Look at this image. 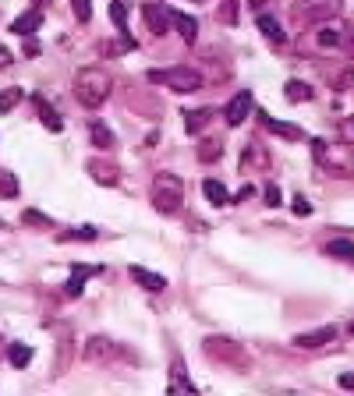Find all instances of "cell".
Returning <instances> with one entry per match:
<instances>
[{"instance_id": "obj_11", "label": "cell", "mask_w": 354, "mask_h": 396, "mask_svg": "<svg viewBox=\"0 0 354 396\" xmlns=\"http://www.w3.org/2000/svg\"><path fill=\"white\" fill-rule=\"evenodd\" d=\"M142 14H145V21H149V29H153V36H167L170 32V11H163L160 4H153V0H149V4H142Z\"/></svg>"}, {"instance_id": "obj_2", "label": "cell", "mask_w": 354, "mask_h": 396, "mask_svg": "<svg viewBox=\"0 0 354 396\" xmlns=\"http://www.w3.org/2000/svg\"><path fill=\"white\" fill-rule=\"evenodd\" d=\"M312 153L322 166L326 177H337V181H351L354 177V153H351V145L347 142H322V138H312Z\"/></svg>"}, {"instance_id": "obj_30", "label": "cell", "mask_w": 354, "mask_h": 396, "mask_svg": "<svg viewBox=\"0 0 354 396\" xmlns=\"http://www.w3.org/2000/svg\"><path fill=\"white\" fill-rule=\"evenodd\" d=\"M333 258H347V262H354V244L351 241H330V248H326Z\"/></svg>"}, {"instance_id": "obj_38", "label": "cell", "mask_w": 354, "mask_h": 396, "mask_svg": "<svg viewBox=\"0 0 354 396\" xmlns=\"http://www.w3.org/2000/svg\"><path fill=\"white\" fill-rule=\"evenodd\" d=\"M280 188H276V184H266V206H280Z\"/></svg>"}, {"instance_id": "obj_31", "label": "cell", "mask_w": 354, "mask_h": 396, "mask_svg": "<svg viewBox=\"0 0 354 396\" xmlns=\"http://www.w3.org/2000/svg\"><path fill=\"white\" fill-rule=\"evenodd\" d=\"M21 223H29V227H43V230H54V223H50L43 212H36V209H25V212H21Z\"/></svg>"}, {"instance_id": "obj_3", "label": "cell", "mask_w": 354, "mask_h": 396, "mask_svg": "<svg viewBox=\"0 0 354 396\" xmlns=\"http://www.w3.org/2000/svg\"><path fill=\"white\" fill-rule=\"evenodd\" d=\"M149 195H153L156 212L174 216V212H181V206H185V181L177 177V173H167V170H163V173H156V177H153Z\"/></svg>"}, {"instance_id": "obj_24", "label": "cell", "mask_w": 354, "mask_h": 396, "mask_svg": "<svg viewBox=\"0 0 354 396\" xmlns=\"http://www.w3.org/2000/svg\"><path fill=\"white\" fill-rule=\"evenodd\" d=\"M96 269H89V265H79L71 272V280H67V294L74 297V294H82V287H85V276H92Z\"/></svg>"}, {"instance_id": "obj_27", "label": "cell", "mask_w": 354, "mask_h": 396, "mask_svg": "<svg viewBox=\"0 0 354 396\" xmlns=\"http://www.w3.org/2000/svg\"><path fill=\"white\" fill-rule=\"evenodd\" d=\"M21 89H4V92H0V113H11L18 103H21Z\"/></svg>"}, {"instance_id": "obj_44", "label": "cell", "mask_w": 354, "mask_h": 396, "mask_svg": "<svg viewBox=\"0 0 354 396\" xmlns=\"http://www.w3.org/2000/svg\"><path fill=\"white\" fill-rule=\"evenodd\" d=\"M43 4H50V0H36V8H43Z\"/></svg>"}, {"instance_id": "obj_40", "label": "cell", "mask_w": 354, "mask_h": 396, "mask_svg": "<svg viewBox=\"0 0 354 396\" xmlns=\"http://www.w3.org/2000/svg\"><path fill=\"white\" fill-rule=\"evenodd\" d=\"M11 50H4V46H0V71H4V67H11Z\"/></svg>"}, {"instance_id": "obj_7", "label": "cell", "mask_w": 354, "mask_h": 396, "mask_svg": "<svg viewBox=\"0 0 354 396\" xmlns=\"http://www.w3.org/2000/svg\"><path fill=\"white\" fill-rule=\"evenodd\" d=\"M351 25H344L340 18H330V21H322L319 25V32H315V43L322 46V50H337V46H344L347 39H351Z\"/></svg>"}, {"instance_id": "obj_1", "label": "cell", "mask_w": 354, "mask_h": 396, "mask_svg": "<svg viewBox=\"0 0 354 396\" xmlns=\"http://www.w3.org/2000/svg\"><path fill=\"white\" fill-rule=\"evenodd\" d=\"M110 89H114L110 71L96 67V64H89V67H82L79 74H74V99H79L82 107H89V110L103 107L107 96H110Z\"/></svg>"}, {"instance_id": "obj_41", "label": "cell", "mask_w": 354, "mask_h": 396, "mask_svg": "<svg viewBox=\"0 0 354 396\" xmlns=\"http://www.w3.org/2000/svg\"><path fill=\"white\" fill-rule=\"evenodd\" d=\"M340 386H344V389H354V371H344V375H340Z\"/></svg>"}, {"instance_id": "obj_29", "label": "cell", "mask_w": 354, "mask_h": 396, "mask_svg": "<svg viewBox=\"0 0 354 396\" xmlns=\"http://www.w3.org/2000/svg\"><path fill=\"white\" fill-rule=\"evenodd\" d=\"M0 195L4 198H18V177L11 170H0Z\"/></svg>"}, {"instance_id": "obj_23", "label": "cell", "mask_w": 354, "mask_h": 396, "mask_svg": "<svg viewBox=\"0 0 354 396\" xmlns=\"http://www.w3.org/2000/svg\"><path fill=\"white\" fill-rule=\"evenodd\" d=\"M220 156H223V145H220V142L206 138V142L198 145V160H202V163H216Z\"/></svg>"}, {"instance_id": "obj_6", "label": "cell", "mask_w": 354, "mask_h": 396, "mask_svg": "<svg viewBox=\"0 0 354 396\" xmlns=\"http://www.w3.org/2000/svg\"><path fill=\"white\" fill-rule=\"evenodd\" d=\"M202 351H206V358H213L220 364H231V368H244L248 364V354L241 351V343H234L231 336H206Z\"/></svg>"}, {"instance_id": "obj_19", "label": "cell", "mask_w": 354, "mask_h": 396, "mask_svg": "<svg viewBox=\"0 0 354 396\" xmlns=\"http://www.w3.org/2000/svg\"><path fill=\"white\" fill-rule=\"evenodd\" d=\"M262 124H266L273 135H280V138H291V142H301V138H305V131H301V128H294V124H284V120H269L266 113H262Z\"/></svg>"}, {"instance_id": "obj_14", "label": "cell", "mask_w": 354, "mask_h": 396, "mask_svg": "<svg viewBox=\"0 0 354 396\" xmlns=\"http://www.w3.org/2000/svg\"><path fill=\"white\" fill-rule=\"evenodd\" d=\"M71 351H74L71 329H61V340H57V364H54V375H64V371H67V364H71Z\"/></svg>"}, {"instance_id": "obj_17", "label": "cell", "mask_w": 354, "mask_h": 396, "mask_svg": "<svg viewBox=\"0 0 354 396\" xmlns=\"http://www.w3.org/2000/svg\"><path fill=\"white\" fill-rule=\"evenodd\" d=\"M284 96H287V103H309V99H312L315 92H312V85H309V82L291 78V82L284 85Z\"/></svg>"}, {"instance_id": "obj_9", "label": "cell", "mask_w": 354, "mask_h": 396, "mask_svg": "<svg viewBox=\"0 0 354 396\" xmlns=\"http://www.w3.org/2000/svg\"><path fill=\"white\" fill-rule=\"evenodd\" d=\"M251 110H256V99H251V92L244 89V92H238L231 103L223 107V117H227V124H231V128H241Z\"/></svg>"}, {"instance_id": "obj_32", "label": "cell", "mask_w": 354, "mask_h": 396, "mask_svg": "<svg viewBox=\"0 0 354 396\" xmlns=\"http://www.w3.org/2000/svg\"><path fill=\"white\" fill-rule=\"evenodd\" d=\"M216 18L227 21V25H234V21H238V0H223V8H220Z\"/></svg>"}, {"instance_id": "obj_21", "label": "cell", "mask_w": 354, "mask_h": 396, "mask_svg": "<svg viewBox=\"0 0 354 396\" xmlns=\"http://www.w3.org/2000/svg\"><path fill=\"white\" fill-rule=\"evenodd\" d=\"M209 120H213V110H209V107H202V110H188V113H185V128H188L191 135H198Z\"/></svg>"}, {"instance_id": "obj_28", "label": "cell", "mask_w": 354, "mask_h": 396, "mask_svg": "<svg viewBox=\"0 0 354 396\" xmlns=\"http://www.w3.org/2000/svg\"><path fill=\"white\" fill-rule=\"evenodd\" d=\"M8 358H11V364H14V368H25V364L32 361V346H25V343H14Z\"/></svg>"}, {"instance_id": "obj_16", "label": "cell", "mask_w": 354, "mask_h": 396, "mask_svg": "<svg viewBox=\"0 0 354 396\" xmlns=\"http://www.w3.org/2000/svg\"><path fill=\"white\" fill-rule=\"evenodd\" d=\"M259 32L273 43V46H280V43H287V32L280 29V21H276L273 14H259Z\"/></svg>"}, {"instance_id": "obj_8", "label": "cell", "mask_w": 354, "mask_h": 396, "mask_svg": "<svg viewBox=\"0 0 354 396\" xmlns=\"http://www.w3.org/2000/svg\"><path fill=\"white\" fill-rule=\"evenodd\" d=\"M82 354H85L89 364H107V361H114L121 354V346L110 336H89L85 346H82Z\"/></svg>"}, {"instance_id": "obj_25", "label": "cell", "mask_w": 354, "mask_h": 396, "mask_svg": "<svg viewBox=\"0 0 354 396\" xmlns=\"http://www.w3.org/2000/svg\"><path fill=\"white\" fill-rule=\"evenodd\" d=\"M89 135H92V145H99V148H114V135H110V131H107L99 120H92Z\"/></svg>"}, {"instance_id": "obj_26", "label": "cell", "mask_w": 354, "mask_h": 396, "mask_svg": "<svg viewBox=\"0 0 354 396\" xmlns=\"http://www.w3.org/2000/svg\"><path fill=\"white\" fill-rule=\"evenodd\" d=\"M36 107H39V117H43V124H46L50 131H64V120H61L54 110H50V107L43 103V99H36Z\"/></svg>"}, {"instance_id": "obj_33", "label": "cell", "mask_w": 354, "mask_h": 396, "mask_svg": "<svg viewBox=\"0 0 354 396\" xmlns=\"http://www.w3.org/2000/svg\"><path fill=\"white\" fill-rule=\"evenodd\" d=\"M71 11L79 21H89L92 18V0H71Z\"/></svg>"}, {"instance_id": "obj_20", "label": "cell", "mask_w": 354, "mask_h": 396, "mask_svg": "<svg viewBox=\"0 0 354 396\" xmlns=\"http://www.w3.org/2000/svg\"><path fill=\"white\" fill-rule=\"evenodd\" d=\"M167 389H170V393H188V396L195 393V382L185 379V364H181V361H174V368H170V386H167Z\"/></svg>"}, {"instance_id": "obj_42", "label": "cell", "mask_w": 354, "mask_h": 396, "mask_svg": "<svg viewBox=\"0 0 354 396\" xmlns=\"http://www.w3.org/2000/svg\"><path fill=\"white\" fill-rule=\"evenodd\" d=\"M248 4H251V8H262V4H266V0H248Z\"/></svg>"}, {"instance_id": "obj_13", "label": "cell", "mask_w": 354, "mask_h": 396, "mask_svg": "<svg viewBox=\"0 0 354 396\" xmlns=\"http://www.w3.org/2000/svg\"><path fill=\"white\" fill-rule=\"evenodd\" d=\"M132 280H135L138 287H145V290H153V294L167 290V280L160 276V272H149V269H142V265H132Z\"/></svg>"}, {"instance_id": "obj_43", "label": "cell", "mask_w": 354, "mask_h": 396, "mask_svg": "<svg viewBox=\"0 0 354 396\" xmlns=\"http://www.w3.org/2000/svg\"><path fill=\"white\" fill-rule=\"evenodd\" d=\"M347 43H351V60H354V32H351V39H347Z\"/></svg>"}, {"instance_id": "obj_10", "label": "cell", "mask_w": 354, "mask_h": 396, "mask_svg": "<svg viewBox=\"0 0 354 396\" xmlns=\"http://www.w3.org/2000/svg\"><path fill=\"white\" fill-rule=\"evenodd\" d=\"M337 340V326H319V329H309V333H298L291 343L298 351H319V346L333 343Z\"/></svg>"}, {"instance_id": "obj_15", "label": "cell", "mask_w": 354, "mask_h": 396, "mask_svg": "<svg viewBox=\"0 0 354 396\" xmlns=\"http://www.w3.org/2000/svg\"><path fill=\"white\" fill-rule=\"evenodd\" d=\"M170 21H174V29L181 32V39H185V43H195V39H198V21H195V18H188L185 11H170Z\"/></svg>"}, {"instance_id": "obj_35", "label": "cell", "mask_w": 354, "mask_h": 396, "mask_svg": "<svg viewBox=\"0 0 354 396\" xmlns=\"http://www.w3.org/2000/svg\"><path fill=\"white\" fill-rule=\"evenodd\" d=\"M340 142L354 145V113H347V117L340 120Z\"/></svg>"}, {"instance_id": "obj_37", "label": "cell", "mask_w": 354, "mask_h": 396, "mask_svg": "<svg viewBox=\"0 0 354 396\" xmlns=\"http://www.w3.org/2000/svg\"><path fill=\"white\" fill-rule=\"evenodd\" d=\"M291 209H294L298 216H309V212H312V202H309V198H305V195H298V198H294V206H291Z\"/></svg>"}, {"instance_id": "obj_46", "label": "cell", "mask_w": 354, "mask_h": 396, "mask_svg": "<svg viewBox=\"0 0 354 396\" xmlns=\"http://www.w3.org/2000/svg\"><path fill=\"white\" fill-rule=\"evenodd\" d=\"M191 4H202V0H191Z\"/></svg>"}, {"instance_id": "obj_18", "label": "cell", "mask_w": 354, "mask_h": 396, "mask_svg": "<svg viewBox=\"0 0 354 396\" xmlns=\"http://www.w3.org/2000/svg\"><path fill=\"white\" fill-rule=\"evenodd\" d=\"M39 21H43V11L36 8V11H29V14H21V18L11 25V32H14V36H32V32L39 29Z\"/></svg>"}, {"instance_id": "obj_45", "label": "cell", "mask_w": 354, "mask_h": 396, "mask_svg": "<svg viewBox=\"0 0 354 396\" xmlns=\"http://www.w3.org/2000/svg\"><path fill=\"white\" fill-rule=\"evenodd\" d=\"M351 336H354V322H351Z\"/></svg>"}, {"instance_id": "obj_36", "label": "cell", "mask_w": 354, "mask_h": 396, "mask_svg": "<svg viewBox=\"0 0 354 396\" xmlns=\"http://www.w3.org/2000/svg\"><path fill=\"white\" fill-rule=\"evenodd\" d=\"M74 237H82V241H96V230H92V227H82V230H71V234H61V241H74Z\"/></svg>"}, {"instance_id": "obj_39", "label": "cell", "mask_w": 354, "mask_h": 396, "mask_svg": "<svg viewBox=\"0 0 354 396\" xmlns=\"http://www.w3.org/2000/svg\"><path fill=\"white\" fill-rule=\"evenodd\" d=\"M347 89H351V71H344L337 78V92H347Z\"/></svg>"}, {"instance_id": "obj_5", "label": "cell", "mask_w": 354, "mask_h": 396, "mask_svg": "<svg viewBox=\"0 0 354 396\" xmlns=\"http://www.w3.org/2000/svg\"><path fill=\"white\" fill-rule=\"evenodd\" d=\"M149 82L153 85H167L170 92H198L202 89V74L195 67H163V71H149Z\"/></svg>"}, {"instance_id": "obj_4", "label": "cell", "mask_w": 354, "mask_h": 396, "mask_svg": "<svg viewBox=\"0 0 354 396\" xmlns=\"http://www.w3.org/2000/svg\"><path fill=\"white\" fill-rule=\"evenodd\" d=\"M344 8V0H294L291 4V18L294 25H322L337 18Z\"/></svg>"}, {"instance_id": "obj_34", "label": "cell", "mask_w": 354, "mask_h": 396, "mask_svg": "<svg viewBox=\"0 0 354 396\" xmlns=\"http://www.w3.org/2000/svg\"><path fill=\"white\" fill-rule=\"evenodd\" d=\"M110 14H114V25L121 32H128V18H124V0H114L110 4Z\"/></svg>"}, {"instance_id": "obj_12", "label": "cell", "mask_w": 354, "mask_h": 396, "mask_svg": "<svg viewBox=\"0 0 354 396\" xmlns=\"http://www.w3.org/2000/svg\"><path fill=\"white\" fill-rule=\"evenodd\" d=\"M89 173H92L96 184H107V188L121 184V170L114 163H107V160H89Z\"/></svg>"}, {"instance_id": "obj_22", "label": "cell", "mask_w": 354, "mask_h": 396, "mask_svg": "<svg viewBox=\"0 0 354 396\" xmlns=\"http://www.w3.org/2000/svg\"><path fill=\"white\" fill-rule=\"evenodd\" d=\"M202 191H206V198H209L213 206H231V191H227L220 181H213V177H209L206 184H202Z\"/></svg>"}]
</instances>
